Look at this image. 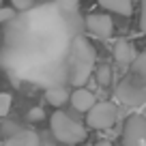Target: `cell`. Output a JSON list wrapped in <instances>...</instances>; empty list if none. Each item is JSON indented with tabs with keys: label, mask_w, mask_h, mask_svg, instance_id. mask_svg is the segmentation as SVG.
<instances>
[{
	"label": "cell",
	"mask_w": 146,
	"mask_h": 146,
	"mask_svg": "<svg viewBox=\"0 0 146 146\" xmlns=\"http://www.w3.org/2000/svg\"><path fill=\"white\" fill-rule=\"evenodd\" d=\"M140 26L146 35V0H142V17H140Z\"/></svg>",
	"instance_id": "cell-18"
},
{
	"label": "cell",
	"mask_w": 146,
	"mask_h": 146,
	"mask_svg": "<svg viewBox=\"0 0 146 146\" xmlns=\"http://www.w3.org/2000/svg\"><path fill=\"white\" fill-rule=\"evenodd\" d=\"M135 47L131 45V43H127V41H118L114 45V58H116V62L120 64V67H129V64L133 62V58H135Z\"/></svg>",
	"instance_id": "cell-9"
},
{
	"label": "cell",
	"mask_w": 146,
	"mask_h": 146,
	"mask_svg": "<svg viewBox=\"0 0 146 146\" xmlns=\"http://www.w3.org/2000/svg\"><path fill=\"white\" fill-rule=\"evenodd\" d=\"M69 99H71V105L78 112H88V110L95 105V95H92L90 90H86V88L78 86L75 90L69 95Z\"/></svg>",
	"instance_id": "cell-8"
},
{
	"label": "cell",
	"mask_w": 146,
	"mask_h": 146,
	"mask_svg": "<svg viewBox=\"0 0 146 146\" xmlns=\"http://www.w3.org/2000/svg\"><path fill=\"white\" fill-rule=\"evenodd\" d=\"M45 146H52V144H45Z\"/></svg>",
	"instance_id": "cell-21"
},
{
	"label": "cell",
	"mask_w": 146,
	"mask_h": 146,
	"mask_svg": "<svg viewBox=\"0 0 146 146\" xmlns=\"http://www.w3.org/2000/svg\"><path fill=\"white\" fill-rule=\"evenodd\" d=\"M97 62V52L86 36H75L69 52V82L84 86Z\"/></svg>",
	"instance_id": "cell-2"
},
{
	"label": "cell",
	"mask_w": 146,
	"mask_h": 146,
	"mask_svg": "<svg viewBox=\"0 0 146 146\" xmlns=\"http://www.w3.org/2000/svg\"><path fill=\"white\" fill-rule=\"evenodd\" d=\"M0 7H2V0H0Z\"/></svg>",
	"instance_id": "cell-20"
},
{
	"label": "cell",
	"mask_w": 146,
	"mask_h": 146,
	"mask_svg": "<svg viewBox=\"0 0 146 146\" xmlns=\"http://www.w3.org/2000/svg\"><path fill=\"white\" fill-rule=\"evenodd\" d=\"M45 99L50 105H54V108H60V105H64V101L69 99V90L64 86H52L45 90Z\"/></svg>",
	"instance_id": "cell-11"
},
{
	"label": "cell",
	"mask_w": 146,
	"mask_h": 146,
	"mask_svg": "<svg viewBox=\"0 0 146 146\" xmlns=\"http://www.w3.org/2000/svg\"><path fill=\"white\" fill-rule=\"evenodd\" d=\"M116 97L120 103L131 105V108L146 103V52L133 58L131 71L116 86Z\"/></svg>",
	"instance_id": "cell-1"
},
{
	"label": "cell",
	"mask_w": 146,
	"mask_h": 146,
	"mask_svg": "<svg viewBox=\"0 0 146 146\" xmlns=\"http://www.w3.org/2000/svg\"><path fill=\"white\" fill-rule=\"evenodd\" d=\"M86 28L99 39H108L114 32V24H112V17L103 13H92L86 17Z\"/></svg>",
	"instance_id": "cell-6"
},
{
	"label": "cell",
	"mask_w": 146,
	"mask_h": 146,
	"mask_svg": "<svg viewBox=\"0 0 146 146\" xmlns=\"http://www.w3.org/2000/svg\"><path fill=\"white\" fill-rule=\"evenodd\" d=\"M32 2H35V0H11V7H13L15 11H28L32 7Z\"/></svg>",
	"instance_id": "cell-17"
},
{
	"label": "cell",
	"mask_w": 146,
	"mask_h": 146,
	"mask_svg": "<svg viewBox=\"0 0 146 146\" xmlns=\"http://www.w3.org/2000/svg\"><path fill=\"white\" fill-rule=\"evenodd\" d=\"M50 127H52V133L58 142L62 144H80L88 137V131L82 123H78L75 118H71L69 114L64 112H54L50 118Z\"/></svg>",
	"instance_id": "cell-3"
},
{
	"label": "cell",
	"mask_w": 146,
	"mask_h": 146,
	"mask_svg": "<svg viewBox=\"0 0 146 146\" xmlns=\"http://www.w3.org/2000/svg\"><path fill=\"white\" fill-rule=\"evenodd\" d=\"M116 118H118V110L108 101H101V103L95 101V105L86 114V123L92 129H110L116 123Z\"/></svg>",
	"instance_id": "cell-4"
},
{
	"label": "cell",
	"mask_w": 146,
	"mask_h": 146,
	"mask_svg": "<svg viewBox=\"0 0 146 146\" xmlns=\"http://www.w3.org/2000/svg\"><path fill=\"white\" fill-rule=\"evenodd\" d=\"M110 80H112V69H110V64H99V67H97V82H99L101 86H108Z\"/></svg>",
	"instance_id": "cell-12"
},
{
	"label": "cell",
	"mask_w": 146,
	"mask_h": 146,
	"mask_svg": "<svg viewBox=\"0 0 146 146\" xmlns=\"http://www.w3.org/2000/svg\"><path fill=\"white\" fill-rule=\"evenodd\" d=\"M11 103H13V97L9 92H0V118H5L11 110Z\"/></svg>",
	"instance_id": "cell-13"
},
{
	"label": "cell",
	"mask_w": 146,
	"mask_h": 146,
	"mask_svg": "<svg viewBox=\"0 0 146 146\" xmlns=\"http://www.w3.org/2000/svg\"><path fill=\"white\" fill-rule=\"evenodd\" d=\"M123 146H146V118L140 114H131L125 123Z\"/></svg>",
	"instance_id": "cell-5"
},
{
	"label": "cell",
	"mask_w": 146,
	"mask_h": 146,
	"mask_svg": "<svg viewBox=\"0 0 146 146\" xmlns=\"http://www.w3.org/2000/svg\"><path fill=\"white\" fill-rule=\"evenodd\" d=\"M45 118V110L43 108H32L30 112H28V120H32V123H39V120Z\"/></svg>",
	"instance_id": "cell-16"
},
{
	"label": "cell",
	"mask_w": 146,
	"mask_h": 146,
	"mask_svg": "<svg viewBox=\"0 0 146 146\" xmlns=\"http://www.w3.org/2000/svg\"><path fill=\"white\" fill-rule=\"evenodd\" d=\"M99 5L103 7V9H108V11H114V13H118V15H125V17H129L131 11H133L131 0H99Z\"/></svg>",
	"instance_id": "cell-10"
},
{
	"label": "cell",
	"mask_w": 146,
	"mask_h": 146,
	"mask_svg": "<svg viewBox=\"0 0 146 146\" xmlns=\"http://www.w3.org/2000/svg\"><path fill=\"white\" fill-rule=\"evenodd\" d=\"M2 146H41V140L30 129H17L2 140Z\"/></svg>",
	"instance_id": "cell-7"
},
{
	"label": "cell",
	"mask_w": 146,
	"mask_h": 146,
	"mask_svg": "<svg viewBox=\"0 0 146 146\" xmlns=\"http://www.w3.org/2000/svg\"><path fill=\"white\" fill-rule=\"evenodd\" d=\"M95 146H112V144H110V142L108 140H101V142H97V144Z\"/></svg>",
	"instance_id": "cell-19"
},
{
	"label": "cell",
	"mask_w": 146,
	"mask_h": 146,
	"mask_svg": "<svg viewBox=\"0 0 146 146\" xmlns=\"http://www.w3.org/2000/svg\"><path fill=\"white\" fill-rule=\"evenodd\" d=\"M13 17H15V9L13 7H0V24L11 22Z\"/></svg>",
	"instance_id": "cell-15"
},
{
	"label": "cell",
	"mask_w": 146,
	"mask_h": 146,
	"mask_svg": "<svg viewBox=\"0 0 146 146\" xmlns=\"http://www.w3.org/2000/svg\"><path fill=\"white\" fill-rule=\"evenodd\" d=\"M56 7L62 9V11H67V13H73V11H78L80 0H56Z\"/></svg>",
	"instance_id": "cell-14"
}]
</instances>
